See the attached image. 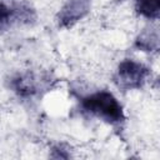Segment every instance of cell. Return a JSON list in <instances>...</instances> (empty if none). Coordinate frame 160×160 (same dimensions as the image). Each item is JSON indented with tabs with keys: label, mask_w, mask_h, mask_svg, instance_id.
Masks as SVG:
<instances>
[{
	"label": "cell",
	"mask_w": 160,
	"mask_h": 160,
	"mask_svg": "<svg viewBox=\"0 0 160 160\" xmlns=\"http://www.w3.org/2000/svg\"><path fill=\"white\" fill-rule=\"evenodd\" d=\"M80 109L110 126L121 128L125 122V111L118 98L109 90H95L79 99Z\"/></svg>",
	"instance_id": "6da1fadb"
},
{
	"label": "cell",
	"mask_w": 160,
	"mask_h": 160,
	"mask_svg": "<svg viewBox=\"0 0 160 160\" xmlns=\"http://www.w3.org/2000/svg\"><path fill=\"white\" fill-rule=\"evenodd\" d=\"M151 76V69L134 59H122L114 72V84L125 91L141 89Z\"/></svg>",
	"instance_id": "7a4b0ae2"
},
{
	"label": "cell",
	"mask_w": 160,
	"mask_h": 160,
	"mask_svg": "<svg viewBox=\"0 0 160 160\" xmlns=\"http://www.w3.org/2000/svg\"><path fill=\"white\" fill-rule=\"evenodd\" d=\"M9 89L21 99H32L38 96L41 89H46V80L32 71L16 72L8 80Z\"/></svg>",
	"instance_id": "3957f363"
},
{
	"label": "cell",
	"mask_w": 160,
	"mask_h": 160,
	"mask_svg": "<svg viewBox=\"0 0 160 160\" xmlns=\"http://www.w3.org/2000/svg\"><path fill=\"white\" fill-rule=\"evenodd\" d=\"M91 10V0H64L55 19L59 28L70 29Z\"/></svg>",
	"instance_id": "277c9868"
},
{
	"label": "cell",
	"mask_w": 160,
	"mask_h": 160,
	"mask_svg": "<svg viewBox=\"0 0 160 160\" xmlns=\"http://www.w3.org/2000/svg\"><path fill=\"white\" fill-rule=\"evenodd\" d=\"M159 28L155 24H150L144 28L134 40V48L142 52H158L159 50Z\"/></svg>",
	"instance_id": "5b68a950"
},
{
	"label": "cell",
	"mask_w": 160,
	"mask_h": 160,
	"mask_svg": "<svg viewBox=\"0 0 160 160\" xmlns=\"http://www.w3.org/2000/svg\"><path fill=\"white\" fill-rule=\"evenodd\" d=\"M136 14L152 22L160 16V0H132Z\"/></svg>",
	"instance_id": "8992f818"
},
{
	"label": "cell",
	"mask_w": 160,
	"mask_h": 160,
	"mask_svg": "<svg viewBox=\"0 0 160 160\" xmlns=\"http://www.w3.org/2000/svg\"><path fill=\"white\" fill-rule=\"evenodd\" d=\"M15 14H16V24L22 26H30L32 25L36 19V10L26 1H20L14 4Z\"/></svg>",
	"instance_id": "52a82bcc"
},
{
	"label": "cell",
	"mask_w": 160,
	"mask_h": 160,
	"mask_svg": "<svg viewBox=\"0 0 160 160\" xmlns=\"http://www.w3.org/2000/svg\"><path fill=\"white\" fill-rule=\"evenodd\" d=\"M14 25H18L14 4L9 5L4 1H0V34L6 32Z\"/></svg>",
	"instance_id": "ba28073f"
},
{
	"label": "cell",
	"mask_w": 160,
	"mask_h": 160,
	"mask_svg": "<svg viewBox=\"0 0 160 160\" xmlns=\"http://www.w3.org/2000/svg\"><path fill=\"white\" fill-rule=\"evenodd\" d=\"M71 148L65 142H58L50 149V158L54 159H69L71 158Z\"/></svg>",
	"instance_id": "9c48e42d"
}]
</instances>
